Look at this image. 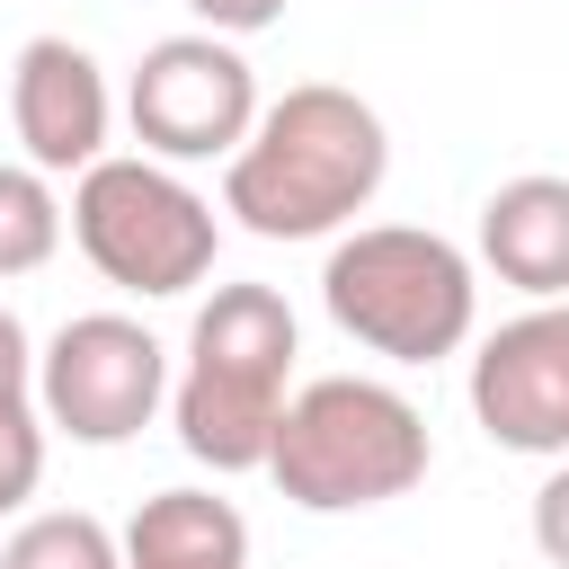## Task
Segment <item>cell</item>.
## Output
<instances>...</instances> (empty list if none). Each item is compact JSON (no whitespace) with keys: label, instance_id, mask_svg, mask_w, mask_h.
<instances>
[{"label":"cell","instance_id":"4fadbf2b","mask_svg":"<svg viewBox=\"0 0 569 569\" xmlns=\"http://www.w3.org/2000/svg\"><path fill=\"white\" fill-rule=\"evenodd\" d=\"M0 569H124V551L89 507H44L0 542Z\"/></svg>","mask_w":569,"mask_h":569},{"label":"cell","instance_id":"8992f818","mask_svg":"<svg viewBox=\"0 0 569 569\" xmlns=\"http://www.w3.org/2000/svg\"><path fill=\"white\" fill-rule=\"evenodd\" d=\"M124 116H133L142 160H169V169L231 160L249 142V124H258V71H249V53L231 36L187 27V36L142 44V62L124 80Z\"/></svg>","mask_w":569,"mask_h":569},{"label":"cell","instance_id":"6da1fadb","mask_svg":"<svg viewBox=\"0 0 569 569\" xmlns=\"http://www.w3.org/2000/svg\"><path fill=\"white\" fill-rule=\"evenodd\" d=\"M382 178H391L382 116L338 80H302L267 98L249 142L222 160V213L258 240H329L382 196Z\"/></svg>","mask_w":569,"mask_h":569},{"label":"cell","instance_id":"277c9868","mask_svg":"<svg viewBox=\"0 0 569 569\" xmlns=\"http://www.w3.org/2000/svg\"><path fill=\"white\" fill-rule=\"evenodd\" d=\"M320 302L329 320L391 365H445L471 347L480 320V276L445 231L418 222H356L329 267H320Z\"/></svg>","mask_w":569,"mask_h":569},{"label":"cell","instance_id":"3957f363","mask_svg":"<svg viewBox=\"0 0 569 569\" xmlns=\"http://www.w3.org/2000/svg\"><path fill=\"white\" fill-rule=\"evenodd\" d=\"M427 462H436V436H427L418 400L373 382V373L302 382L276 418V445H267V480L311 516L391 507L427 480Z\"/></svg>","mask_w":569,"mask_h":569},{"label":"cell","instance_id":"7a4b0ae2","mask_svg":"<svg viewBox=\"0 0 569 569\" xmlns=\"http://www.w3.org/2000/svg\"><path fill=\"white\" fill-rule=\"evenodd\" d=\"M293 302L276 284H213V302L187 320V356L169 373V427L213 471H267L276 418L293 400Z\"/></svg>","mask_w":569,"mask_h":569},{"label":"cell","instance_id":"5b68a950","mask_svg":"<svg viewBox=\"0 0 569 569\" xmlns=\"http://www.w3.org/2000/svg\"><path fill=\"white\" fill-rule=\"evenodd\" d=\"M71 240L80 258L142 293V302H169V293H196L213 276V249H222V222L213 204L169 169V160H142V151H107L98 169H80L71 187Z\"/></svg>","mask_w":569,"mask_h":569},{"label":"cell","instance_id":"52a82bcc","mask_svg":"<svg viewBox=\"0 0 569 569\" xmlns=\"http://www.w3.org/2000/svg\"><path fill=\"white\" fill-rule=\"evenodd\" d=\"M169 400V347L124 311H80L36 356V409L71 445H133Z\"/></svg>","mask_w":569,"mask_h":569},{"label":"cell","instance_id":"ba28073f","mask_svg":"<svg viewBox=\"0 0 569 569\" xmlns=\"http://www.w3.org/2000/svg\"><path fill=\"white\" fill-rule=\"evenodd\" d=\"M471 418L507 453L569 462V302H533V311H516L480 338Z\"/></svg>","mask_w":569,"mask_h":569},{"label":"cell","instance_id":"7c38bea8","mask_svg":"<svg viewBox=\"0 0 569 569\" xmlns=\"http://www.w3.org/2000/svg\"><path fill=\"white\" fill-rule=\"evenodd\" d=\"M53 249H62V196H53V178L27 169V160H0V284L36 276Z\"/></svg>","mask_w":569,"mask_h":569},{"label":"cell","instance_id":"9a60e30c","mask_svg":"<svg viewBox=\"0 0 569 569\" xmlns=\"http://www.w3.org/2000/svg\"><path fill=\"white\" fill-rule=\"evenodd\" d=\"M533 551L569 569V462H551V480L533 489Z\"/></svg>","mask_w":569,"mask_h":569},{"label":"cell","instance_id":"e0dca14e","mask_svg":"<svg viewBox=\"0 0 569 569\" xmlns=\"http://www.w3.org/2000/svg\"><path fill=\"white\" fill-rule=\"evenodd\" d=\"M0 391H36V347H27V320L0 302Z\"/></svg>","mask_w":569,"mask_h":569},{"label":"cell","instance_id":"30bf717a","mask_svg":"<svg viewBox=\"0 0 569 569\" xmlns=\"http://www.w3.org/2000/svg\"><path fill=\"white\" fill-rule=\"evenodd\" d=\"M480 267L533 302H569V178L525 169L480 204Z\"/></svg>","mask_w":569,"mask_h":569},{"label":"cell","instance_id":"5bb4252c","mask_svg":"<svg viewBox=\"0 0 569 569\" xmlns=\"http://www.w3.org/2000/svg\"><path fill=\"white\" fill-rule=\"evenodd\" d=\"M44 480V409L36 391H0V516H18Z\"/></svg>","mask_w":569,"mask_h":569},{"label":"cell","instance_id":"8fae6325","mask_svg":"<svg viewBox=\"0 0 569 569\" xmlns=\"http://www.w3.org/2000/svg\"><path fill=\"white\" fill-rule=\"evenodd\" d=\"M124 569H249V516L213 489H160L116 533Z\"/></svg>","mask_w":569,"mask_h":569},{"label":"cell","instance_id":"2e32d148","mask_svg":"<svg viewBox=\"0 0 569 569\" xmlns=\"http://www.w3.org/2000/svg\"><path fill=\"white\" fill-rule=\"evenodd\" d=\"M187 9H196V27H204V36H231V44L284 18V0H187Z\"/></svg>","mask_w":569,"mask_h":569},{"label":"cell","instance_id":"9c48e42d","mask_svg":"<svg viewBox=\"0 0 569 569\" xmlns=\"http://www.w3.org/2000/svg\"><path fill=\"white\" fill-rule=\"evenodd\" d=\"M9 124L27 142V169H44V178L98 169L107 160V124H116L98 53L71 44V36H27L18 62H9Z\"/></svg>","mask_w":569,"mask_h":569}]
</instances>
